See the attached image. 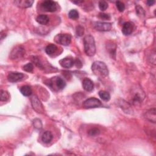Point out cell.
I'll return each instance as SVG.
<instances>
[{
    "instance_id": "obj_1",
    "label": "cell",
    "mask_w": 156,
    "mask_h": 156,
    "mask_svg": "<svg viewBox=\"0 0 156 156\" xmlns=\"http://www.w3.org/2000/svg\"><path fill=\"white\" fill-rule=\"evenodd\" d=\"M91 70L96 76L106 78L109 75V70L105 63L101 61H95L91 66Z\"/></svg>"
},
{
    "instance_id": "obj_2",
    "label": "cell",
    "mask_w": 156,
    "mask_h": 156,
    "mask_svg": "<svg viewBox=\"0 0 156 156\" xmlns=\"http://www.w3.org/2000/svg\"><path fill=\"white\" fill-rule=\"evenodd\" d=\"M84 46L86 54L89 56H93L96 53L95 39L91 35L86 36L84 38Z\"/></svg>"
},
{
    "instance_id": "obj_3",
    "label": "cell",
    "mask_w": 156,
    "mask_h": 156,
    "mask_svg": "<svg viewBox=\"0 0 156 156\" xmlns=\"http://www.w3.org/2000/svg\"><path fill=\"white\" fill-rule=\"evenodd\" d=\"M54 40L58 44L68 46L71 43V36L68 34H59L55 36Z\"/></svg>"
},
{
    "instance_id": "obj_4",
    "label": "cell",
    "mask_w": 156,
    "mask_h": 156,
    "mask_svg": "<svg viewBox=\"0 0 156 156\" xmlns=\"http://www.w3.org/2000/svg\"><path fill=\"white\" fill-rule=\"evenodd\" d=\"M101 106V102L96 98H90L83 102V106L86 109L97 108Z\"/></svg>"
},
{
    "instance_id": "obj_5",
    "label": "cell",
    "mask_w": 156,
    "mask_h": 156,
    "mask_svg": "<svg viewBox=\"0 0 156 156\" xmlns=\"http://www.w3.org/2000/svg\"><path fill=\"white\" fill-rule=\"evenodd\" d=\"M25 53L24 48L22 46H17L14 48L10 54V57L12 59H19L23 57Z\"/></svg>"
},
{
    "instance_id": "obj_6",
    "label": "cell",
    "mask_w": 156,
    "mask_h": 156,
    "mask_svg": "<svg viewBox=\"0 0 156 156\" xmlns=\"http://www.w3.org/2000/svg\"><path fill=\"white\" fill-rule=\"evenodd\" d=\"M41 7L45 11L53 12L57 10V4L53 1H44L41 4Z\"/></svg>"
},
{
    "instance_id": "obj_7",
    "label": "cell",
    "mask_w": 156,
    "mask_h": 156,
    "mask_svg": "<svg viewBox=\"0 0 156 156\" xmlns=\"http://www.w3.org/2000/svg\"><path fill=\"white\" fill-rule=\"evenodd\" d=\"M93 27L98 31L106 32V31L110 30V29H112V24L110 23L98 22L93 23Z\"/></svg>"
},
{
    "instance_id": "obj_8",
    "label": "cell",
    "mask_w": 156,
    "mask_h": 156,
    "mask_svg": "<svg viewBox=\"0 0 156 156\" xmlns=\"http://www.w3.org/2000/svg\"><path fill=\"white\" fill-rule=\"evenodd\" d=\"M24 77V75L22 73L10 72L7 75V80L10 82H17L22 80Z\"/></svg>"
},
{
    "instance_id": "obj_9",
    "label": "cell",
    "mask_w": 156,
    "mask_h": 156,
    "mask_svg": "<svg viewBox=\"0 0 156 156\" xmlns=\"http://www.w3.org/2000/svg\"><path fill=\"white\" fill-rule=\"evenodd\" d=\"M31 102H32L33 109L37 112V113H43L44 107L39 99L36 96L33 97L31 98Z\"/></svg>"
},
{
    "instance_id": "obj_10",
    "label": "cell",
    "mask_w": 156,
    "mask_h": 156,
    "mask_svg": "<svg viewBox=\"0 0 156 156\" xmlns=\"http://www.w3.org/2000/svg\"><path fill=\"white\" fill-rule=\"evenodd\" d=\"M60 66L65 68H70L75 65V60L71 58L65 57L59 61Z\"/></svg>"
},
{
    "instance_id": "obj_11",
    "label": "cell",
    "mask_w": 156,
    "mask_h": 156,
    "mask_svg": "<svg viewBox=\"0 0 156 156\" xmlns=\"http://www.w3.org/2000/svg\"><path fill=\"white\" fill-rule=\"evenodd\" d=\"M134 30V24L131 22H126L123 25L122 33L124 36H129Z\"/></svg>"
},
{
    "instance_id": "obj_12",
    "label": "cell",
    "mask_w": 156,
    "mask_h": 156,
    "mask_svg": "<svg viewBox=\"0 0 156 156\" xmlns=\"http://www.w3.org/2000/svg\"><path fill=\"white\" fill-rule=\"evenodd\" d=\"M82 87L86 91H91L94 88V84L91 79L86 78L82 81Z\"/></svg>"
},
{
    "instance_id": "obj_13",
    "label": "cell",
    "mask_w": 156,
    "mask_h": 156,
    "mask_svg": "<svg viewBox=\"0 0 156 156\" xmlns=\"http://www.w3.org/2000/svg\"><path fill=\"white\" fill-rule=\"evenodd\" d=\"M14 3L18 7L23 8H28L32 6L34 3V1L32 0H22V1H15Z\"/></svg>"
},
{
    "instance_id": "obj_14",
    "label": "cell",
    "mask_w": 156,
    "mask_h": 156,
    "mask_svg": "<svg viewBox=\"0 0 156 156\" xmlns=\"http://www.w3.org/2000/svg\"><path fill=\"white\" fill-rule=\"evenodd\" d=\"M52 80H53L55 82L56 86L58 90L64 89L66 86L65 81L63 79L60 78V77L53 78V79Z\"/></svg>"
},
{
    "instance_id": "obj_15",
    "label": "cell",
    "mask_w": 156,
    "mask_h": 156,
    "mask_svg": "<svg viewBox=\"0 0 156 156\" xmlns=\"http://www.w3.org/2000/svg\"><path fill=\"white\" fill-rule=\"evenodd\" d=\"M57 47L56 45L54 44H49L48 45L46 48H45V51L48 55L49 56H53L54 54H56L57 51Z\"/></svg>"
},
{
    "instance_id": "obj_16",
    "label": "cell",
    "mask_w": 156,
    "mask_h": 156,
    "mask_svg": "<svg viewBox=\"0 0 156 156\" xmlns=\"http://www.w3.org/2000/svg\"><path fill=\"white\" fill-rule=\"evenodd\" d=\"M36 21L40 25H45L48 24L49 21V18L48 15H39L37 18H36Z\"/></svg>"
},
{
    "instance_id": "obj_17",
    "label": "cell",
    "mask_w": 156,
    "mask_h": 156,
    "mask_svg": "<svg viewBox=\"0 0 156 156\" xmlns=\"http://www.w3.org/2000/svg\"><path fill=\"white\" fill-rule=\"evenodd\" d=\"M145 118L151 122L155 123V109L153 108L150 109L145 113Z\"/></svg>"
},
{
    "instance_id": "obj_18",
    "label": "cell",
    "mask_w": 156,
    "mask_h": 156,
    "mask_svg": "<svg viewBox=\"0 0 156 156\" xmlns=\"http://www.w3.org/2000/svg\"><path fill=\"white\" fill-rule=\"evenodd\" d=\"M20 91L22 94L25 97H29L33 93L31 87L29 86H23L20 88Z\"/></svg>"
},
{
    "instance_id": "obj_19",
    "label": "cell",
    "mask_w": 156,
    "mask_h": 156,
    "mask_svg": "<svg viewBox=\"0 0 156 156\" xmlns=\"http://www.w3.org/2000/svg\"><path fill=\"white\" fill-rule=\"evenodd\" d=\"M53 136L52 133L50 131H46L44 133L42 137H41V140L45 143H49L53 140Z\"/></svg>"
},
{
    "instance_id": "obj_20",
    "label": "cell",
    "mask_w": 156,
    "mask_h": 156,
    "mask_svg": "<svg viewBox=\"0 0 156 156\" xmlns=\"http://www.w3.org/2000/svg\"><path fill=\"white\" fill-rule=\"evenodd\" d=\"M99 96L102 100L106 101H108L110 99V95L109 93L104 90H101L99 92Z\"/></svg>"
},
{
    "instance_id": "obj_21",
    "label": "cell",
    "mask_w": 156,
    "mask_h": 156,
    "mask_svg": "<svg viewBox=\"0 0 156 156\" xmlns=\"http://www.w3.org/2000/svg\"><path fill=\"white\" fill-rule=\"evenodd\" d=\"M68 17L70 18L73 20H76L79 18V13L76 9L71 10L68 13Z\"/></svg>"
},
{
    "instance_id": "obj_22",
    "label": "cell",
    "mask_w": 156,
    "mask_h": 156,
    "mask_svg": "<svg viewBox=\"0 0 156 156\" xmlns=\"http://www.w3.org/2000/svg\"><path fill=\"white\" fill-rule=\"evenodd\" d=\"M100 134V131L98 128H91L88 131V134L90 136H98V135Z\"/></svg>"
},
{
    "instance_id": "obj_23",
    "label": "cell",
    "mask_w": 156,
    "mask_h": 156,
    "mask_svg": "<svg viewBox=\"0 0 156 156\" xmlns=\"http://www.w3.org/2000/svg\"><path fill=\"white\" fill-rule=\"evenodd\" d=\"M9 98L10 95L7 91L4 90L1 91V98H0V99H1V101H6L9 99Z\"/></svg>"
},
{
    "instance_id": "obj_24",
    "label": "cell",
    "mask_w": 156,
    "mask_h": 156,
    "mask_svg": "<svg viewBox=\"0 0 156 156\" xmlns=\"http://www.w3.org/2000/svg\"><path fill=\"white\" fill-rule=\"evenodd\" d=\"M33 59H32V60L37 67H38V68H40L41 69L44 68V65H43L42 63H41V62L40 61V60L39 59V58L38 57H33Z\"/></svg>"
},
{
    "instance_id": "obj_25",
    "label": "cell",
    "mask_w": 156,
    "mask_h": 156,
    "mask_svg": "<svg viewBox=\"0 0 156 156\" xmlns=\"http://www.w3.org/2000/svg\"><path fill=\"white\" fill-rule=\"evenodd\" d=\"M99 8L102 11H104L108 8V3L105 1H101L99 3Z\"/></svg>"
},
{
    "instance_id": "obj_26",
    "label": "cell",
    "mask_w": 156,
    "mask_h": 156,
    "mask_svg": "<svg viewBox=\"0 0 156 156\" xmlns=\"http://www.w3.org/2000/svg\"><path fill=\"white\" fill-rule=\"evenodd\" d=\"M136 12H137L138 16H139L140 17H143L144 16V14H145L143 9L139 5L136 6Z\"/></svg>"
},
{
    "instance_id": "obj_27",
    "label": "cell",
    "mask_w": 156,
    "mask_h": 156,
    "mask_svg": "<svg viewBox=\"0 0 156 156\" xmlns=\"http://www.w3.org/2000/svg\"><path fill=\"white\" fill-rule=\"evenodd\" d=\"M116 6H117L118 10L120 12H123L124 9H125V5H124V4L123 3H122L121 1H117Z\"/></svg>"
},
{
    "instance_id": "obj_28",
    "label": "cell",
    "mask_w": 156,
    "mask_h": 156,
    "mask_svg": "<svg viewBox=\"0 0 156 156\" xmlns=\"http://www.w3.org/2000/svg\"><path fill=\"white\" fill-rule=\"evenodd\" d=\"M33 69H34L33 65L31 63H28L23 67V70L26 72H29V73L32 72L33 71Z\"/></svg>"
},
{
    "instance_id": "obj_29",
    "label": "cell",
    "mask_w": 156,
    "mask_h": 156,
    "mask_svg": "<svg viewBox=\"0 0 156 156\" xmlns=\"http://www.w3.org/2000/svg\"><path fill=\"white\" fill-rule=\"evenodd\" d=\"M84 28L81 26H77V28H76V34H77V36H82L83 35V34H84Z\"/></svg>"
},
{
    "instance_id": "obj_30",
    "label": "cell",
    "mask_w": 156,
    "mask_h": 156,
    "mask_svg": "<svg viewBox=\"0 0 156 156\" xmlns=\"http://www.w3.org/2000/svg\"><path fill=\"white\" fill-rule=\"evenodd\" d=\"M99 17L104 20H108L110 19V16L109 14H103V13H100L99 14Z\"/></svg>"
},
{
    "instance_id": "obj_31",
    "label": "cell",
    "mask_w": 156,
    "mask_h": 156,
    "mask_svg": "<svg viewBox=\"0 0 156 156\" xmlns=\"http://www.w3.org/2000/svg\"><path fill=\"white\" fill-rule=\"evenodd\" d=\"M75 65H76V67L78 68H81L82 66V62H81V60L78 59H76V60H75Z\"/></svg>"
},
{
    "instance_id": "obj_32",
    "label": "cell",
    "mask_w": 156,
    "mask_h": 156,
    "mask_svg": "<svg viewBox=\"0 0 156 156\" xmlns=\"http://www.w3.org/2000/svg\"><path fill=\"white\" fill-rule=\"evenodd\" d=\"M154 3H155V1H147V4L148 6H152Z\"/></svg>"
},
{
    "instance_id": "obj_33",
    "label": "cell",
    "mask_w": 156,
    "mask_h": 156,
    "mask_svg": "<svg viewBox=\"0 0 156 156\" xmlns=\"http://www.w3.org/2000/svg\"><path fill=\"white\" fill-rule=\"evenodd\" d=\"M73 3H75V4H79L82 3H83L82 1H73Z\"/></svg>"
}]
</instances>
